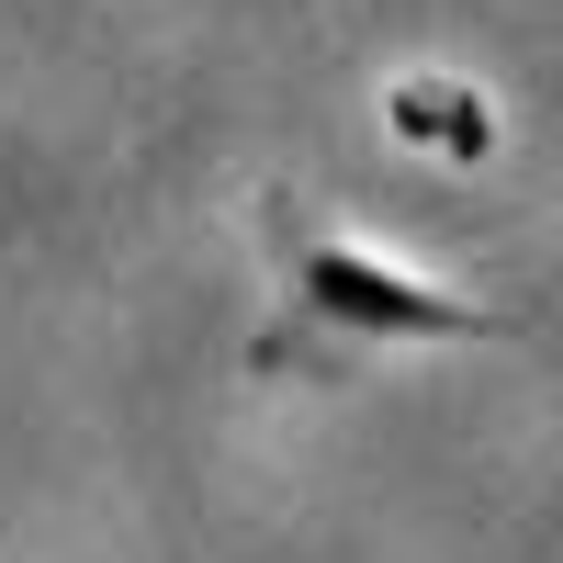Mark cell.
<instances>
[{
    "mask_svg": "<svg viewBox=\"0 0 563 563\" xmlns=\"http://www.w3.org/2000/svg\"><path fill=\"white\" fill-rule=\"evenodd\" d=\"M260 260H271V316L249 339L260 384H350L384 350H440V339H496V305L440 294V282L395 271L384 249L339 238L305 192H260Z\"/></svg>",
    "mask_w": 563,
    "mask_h": 563,
    "instance_id": "obj_1",
    "label": "cell"
},
{
    "mask_svg": "<svg viewBox=\"0 0 563 563\" xmlns=\"http://www.w3.org/2000/svg\"><path fill=\"white\" fill-rule=\"evenodd\" d=\"M395 124L429 135V147H485V135H496L474 90H395Z\"/></svg>",
    "mask_w": 563,
    "mask_h": 563,
    "instance_id": "obj_2",
    "label": "cell"
}]
</instances>
